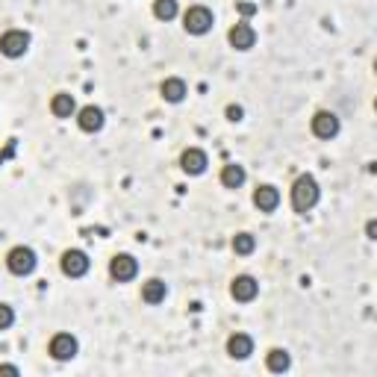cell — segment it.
Instances as JSON below:
<instances>
[{
	"label": "cell",
	"instance_id": "cell-16",
	"mask_svg": "<svg viewBox=\"0 0 377 377\" xmlns=\"http://www.w3.org/2000/svg\"><path fill=\"white\" fill-rule=\"evenodd\" d=\"M227 354L233 360H248L253 354V339L248 333H233L230 339H227Z\"/></svg>",
	"mask_w": 377,
	"mask_h": 377
},
{
	"label": "cell",
	"instance_id": "cell-10",
	"mask_svg": "<svg viewBox=\"0 0 377 377\" xmlns=\"http://www.w3.org/2000/svg\"><path fill=\"white\" fill-rule=\"evenodd\" d=\"M207 165H209V159L200 147H186V151L180 154V168L188 174V177H200V174L207 171Z\"/></svg>",
	"mask_w": 377,
	"mask_h": 377
},
{
	"label": "cell",
	"instance_id": "cell-23",
	"mask_svg": "<svg viewBox=\"0 0 377 377\" xmlns=\"http://www.w3.org/2000/svg\"><path fill=\"white\" fill-rule=\"evenodd\" d=\"M224 115H227V121H233V124H239L242 118H245V110H242V106H236V103H230L224 110Z\"/></svg>",
	"mask_w": 377,
	"mask_h": 377
},
{
	"label": "cell",
	"instance_id": "cell-12",
	"mask_svg": "<svg viewBox=\"0 0 377 377\" xmlns=\"http://www.w3.org/2000/svg\"><path fill=\"white\" fill-rule=\"evenodd\" d=\"M227 42H230V47H236V50H251L253 42H257V33H253V27L248 21H239V24L230 27Z\"/></svg>",
	"mask_w": 377,
	"mask_h": 377
},
{
	"label": "cell",
	"instance_id": "cell-5",
	"mask_svg": "<svg viewBox=\"0 0 377 377\" xmlns=\"http://www.w3.org/2000/svg\"><path fill=\"white\" fill-rule=\"evenodd\" d=\"M30 33L27 30H6L0 36V53H3L6 59H21L27 50H30Z\"/></svg>",
	"mask_w": 377,
	"mask_h": 377
},
{
	"label": "cell",
	"instance_id": "cell-21",
	"mask_svg": "<svg viewBox=\"0 0 377 377\" xmlns=\"http://www.w3.org/2000/svg\"><path fill=\"white\" fill-rule=\"evenodd\" d=\"M253 248H257V239H253L251 233H236L233 236V253H239V257H251Z\"/></svg>",
	"mask_w": 377,
	"mask_h": 377
},
{
	"label": "cell",
	"instance_id": "cell-25",
	"mask_svg": "<svg viewBox=\"0 0 377 377\" xmlns=\"http://www.w3.org/2000/svg\"><path fill=\"white\" fill-rule=\"evenodd\" d=\"M366 236H369V239H377V221H374V219L366 224Z\"/></svg>",
	"mask_w": 377,
	"mask_h": 377
},
{
	"label": "cell",
	"instance_id": "cell-19",
	"mask_svg": "<svg viewBox=\"0 0 377 377\" xmlns=\"http://www.w3.org/2000/svg\"><path fill=\"white\" fill-rule=\"evenodd\" d=\"M265 366H268V371L283 374V371H289V366H292V357H289L286 348H272V351L265 354Z\"/></svg>",
	"mask_w": 377,
	"mask_h": 377
},
{
	"label": "cell",
	"instance_id": "cell-6",
	"mask_svg": "<svg viewBox=\"0 0 377 377\" xmlns=\"http://www.w3.org/2000/svg\"><path fill=\"white\" fill-rule=\"evenodd\" d=\"M309 130H313L316 139L330 142V139L339 136V115L330 112V110H318L313 115V121H309Z\"/></svg>",
	"mask_w": 377,
	"mask_h": 377
},
{
	"label": "cell",
	"instance_id": "cell-4",
	"mask_svg": "<svg viewBox=\"0 0 377 377\" xmlns=\"http://www.w3.org/2000/svg\"><path fill=\"white\" fill-rule=\"evenodd\" d=\"M59 268H62V274H65V277L80 280V277H86V274H89L91 260H89V253H86V251H80V248H68V251L62 253Z\"/></svg>",
	"mask_w": 377,
	"mask_h": 377
},
{
	"label": "cell",
	"instance_id": "cell-3",
	"mask_svg": "<svg viewBox=\"0 0 377 377\" xmlns=\"http://www.w3.org/2000/svg\"><path fill=\"white\" fill-rule=\"evenodd\" d=\"M36 265H38L36 251L27 245H15L6 253V268H9V274H15V277H30L36 272Z\"/></svg>",
	"mask_w": 377,
	"mask_h": 377
},
{
	"label": "cell",
	"instance_id": "cell-2",
	"mask_svg": "<svg viewBox=\"0 0 377 377\" xmlns=\"http://www.w3.org/2000/svg\"><path fill=\"white\" fill-rule=\"evenodd\" d=\"M212 24H215V15H212V9L204 6V3H195V6H188L183 12V30L188 36H207L212 30Z\"/></svg>",
	"mask_w": 377,
	"mask_h": 377
},
{
	"label": "cell",
	"instance_id": "cell-14",
	"mask_svg": "<svg viewBox=\"0 0 377 377\" xmlns=\"http://www.w3.org/2000/svg\"><path fill=\"white\" fill-rule=\"evenodd\" d=\"M50 112H53V118H74V115H77V101H74V94L57 91V94L50 98Z\"/></svg>",
	"mask_w": 377,
	"mask_h": 377
},
{
	"label": "cell",
	"instance_id": "cell-18",
	"mask_svg": "<svg viewBox=\"0 0 377 377\" xmlns=\"http://www.w3.org/2000/svg\"><path fill=\"white\" fill-rule=\"evenodd\" d=\"M219 180H221L224 188H242V186H245V180H248V171H245V165H239V163H227L221 168Z\"/></svg>",
	"mask_w": 377,
	"mask_h": 377
},
{
	"label": "cell",
	"instance_id": "cell-22",
	"mask_svg": "<svg viewBox=\"0 0 377 377\" xmlns=\"http://www.w3.org/2000/svg\"><path fill=\"white\" fill-rule=\"evenodd\" d=\"M12 325H15V309L9 304H0V330H9Z\"/></svg>",
	"mask_w": 377,
	"mask_h": 377
},
{
	"label": "cell",
	"instance_id": "cell-11",
	"mask_svg": "<svg viewBox=\"0 0 377 377\" xmlns=\"http://www.w3.org/2000/svg\"><path fill=\"white\" fill-rule=\"evenodd\" d=\"M103 124H106V115H103L101 106L89 103V106H83V110H77V127L83 133H98V130H103Z\"/></svg>",
	"mask_w": 377,
	"mask_h": 377
},
{
	"label": "cell",
	"instance_id": "cell-1",
	"mask_svg": "<svg viewBox=\"0 0 377 377\" xmlns=\"http://www.w3.org/2000/svg\"><path fill=\"white\" fill-rule=\"evenodd\" d=\"M318 200H321L318 180L313 177V174H301V177L292 183V209L306 215L309 209H316Z\"/></svg>",
	"mask_w": 377,
	"mask_h": 377
},
{
	"label": "cell",
	"instance_id": "cell-17",
	"mask_svg": "<svg viewBox=\"0 0 377 377\" xmlns=\"http://www.w3.org/2000/svg\"><path fill=\"white\" fill-rule=\"evenodd\" d=\"M165 295H168V286H165V280H159V277H151L147 283H142V301L145 304H163L165 301Z\"/></svg>",
	"mask_w": 377,
	"mask_h": 377
},
{
	"label": "cell",
	"instance_id": "cell-7",
	"mask_svg": "<svg viewBox=\"0 0 377 377\" xmlns=\"http://www.w3.org/2000/svg\"><path fill=\"white\" fill-rule=\"evenodd\" d=\"M136 274H139V260L133 253H115L110 260V277L115 283H130Z\"/></svg>",
	"mask_w": 377,
	"mask_h": 377
},
{
	"label": "cell",
	"instance_id": "cell-9",
	"mask_svg": "<svg viewBox=\"0 0 377 377\" xmlns=\"http://www.w3.org/2000/svg\"><path fill=\"white\" fill-rule=\"evenodd\" d=\"M230 295H233V301H239V304H251L260 295L257 277L253 274H236L233 283H230Z\"/></svg>",
	"mask_w": 377,
	"mask_h": 377
},
{
	"label": "cell",
	"instance_id": "cell-13",
	"mask_svg": "<svg viewBox=\"0 0 377 377\" xmlns=\"http://www.w3.org/2000/svg\"><path fill=\"white\" fill-rule=\"evenodd\" d=\"M253 207H257L260 212H274L280 207V192L277 186H257L253 188Z\"/></svg>",
	"mask_w": 377,
	"mask_h": 377
},
{
	"label": "cell",
	"instance_id": "cell-20",
	"mask_svg": "<svg viewBox=\"0 0 377 377\" xmlns=\"http://www.w3.org/2000/svg\"><path fill=\"white\" fill-rule=\"evenodd\" d=\"M177 12H180L177 0H154V18L156 21H174Z\"/></svg>",
	"mask_w": 377,
	"mask_h": 377
},
{
	"label": "cell",
	"instance_id": "cell-24",
	"mask_svg": "<svg viewBox=\"0 0 377 377\" xmlns=\"http://www.w3.org/2000/svg\"><path fill=\"white\" fill-rule=\"evenodd\" d=\"M0 374H9V377H18L21 369L18 366H0Z\"/></svg>",
	"mask_w": 377,
	"mask_h": 377
},
{
	"label": "cell",
	"instance_id": "cell-15",
	"mask_svg": "<svg viewBox=\"0 0 377 377\" xmlns=\"http://www.w3.org/2000/svg\"><path fill=\"white\" fill-rule=\"evenodd\" d=\"M159 94H163V101H168V103H183L188 94V86L180 77H168V80H163V86H159Z\"/></svg>",
	"mask_w": 377,
	"mask_h": 377
},
{
	"label": "cell",
	"instance_id": "cell-8",
	"mask_svg": "<svg viewBox=\"0 0 377 377\" xmlns=\"http://www.w3.org/2000/svg\"><path fill=\"white\" fill-rule=\"evenodd\" d=\"M77 351H80V342L74 339L71 333H57V336L50 339V345H47V354L57 360V362H68V360H74Z\"/></svg>",
	"mask_w": 377,
	"mask_h": 377
}]
</instances>
